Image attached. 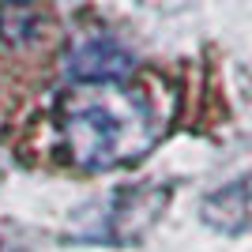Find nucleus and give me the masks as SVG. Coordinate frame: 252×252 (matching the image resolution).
Listing matches in <instances>:
<instances>
[{"instance_id":"nucleus-1","label":"nucleus","mask_w":252,"mask_h":252,"mask_svg":"<svg viewBox=\"0 0 252 252\" xmlns=\"http://www.w3.org/2000/svg\"><path fill=\"white\" fill-rule=\"evenodd\" d=\"M64 158L75 169H105L139 162L162 136L147 94L121 83H79L57 105Z\"/></svg>"},{"instance_id":"nucleus-2","label":"nucleus","mask_w":252,"mask_h":252,"mask_svg":"<svg viewBox=\"0 0 252 252\" xmlns=\"http://www.w3.org/2000/svg\"><path fill=\"white\" fill-rule=\"evenodd\" d=\"M57 42V19L45 0H0V53L42 57Z\"/></svg>"},{"instance_id":"nucleus-3","label":"nucleus","mask_w":252,"mask_h":252,"mask_svg":"<svg viewBox=\"0 0 252 252\" xmlns=\"http://www.w3.org/2000/svg\"><path fill=\"white\" fill-rule=\"evenodd\" d=\"M68 75L75 83H125L132 75V57L109 34L79 38L68 53Z\"/></svg>"},{"instance_id":"nucleus-4","label":"nucleus","mask_w":252,"mask_h":252,"mask_svg":"<svg viewBox=\"0 0 252 252\" xmlns=\"http://www.w3.org/2000/svg\"><path fill=\"white\" fill-rule=\"evenodd\" d=\"M166 203H169V189H158V185H136V189L121 192L113 200V211H109V241L121 245L139 241L158 222Z\"/></svg>"},{"instance_id":"nucleus-5","label":"nucleus","mask_w":252,"mask_h":252,"mask_svg":"<svg viewBox=\"0 0 252 252\" xmlns=\"http://www.w3.org/2000/svg\"><path fill=\"white\" fill-rule=\"evenodd\" d=\"M200 215L219 233H249L252 230V173L222 185L219 192H211L203 200Z\"/></svg>"}]
</instances>
